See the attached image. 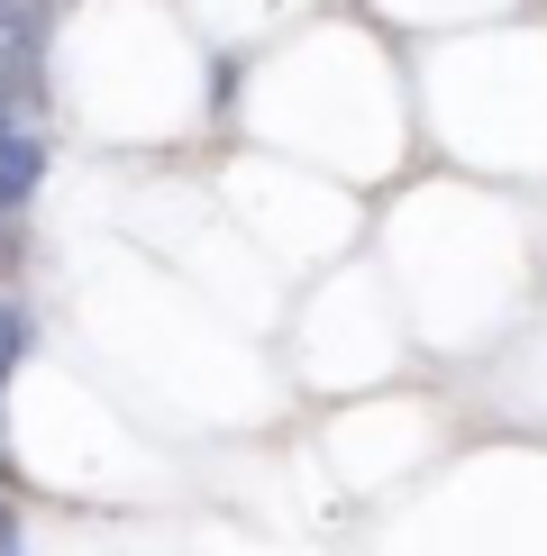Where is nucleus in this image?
I'll list each match as a JSON object with an SVG mask.
<instances>
[{"label": "nucleus", "mask_w": 547, "mask_h": 556, "mask_svg": "<svg viewBox=\"0 0 547 556\" xmlns=\"http://www.w3.org/2000/svg\"><path fill=\"white\" fill-rule=\"evenodd\" d=\"M28 346H37V319L18 311V301H0V392H10V375L28 365Z\"/></svg>", "instance_id": "nucleus-1"}, {"label": "nucleus", "mask_w": 547, "mask_h": 556, "mask_svg": "<svg viewBox=\"0 0 547 556\" xmlns=\"http://www.w3.org/2000/svg\"><path fill=\"white\" fill-rule=\"evenodd\" d=\"M0 46H37L46 55V0H0Z\"/></svg>", "instance_id": "nucleus-2"}]
</instances>
